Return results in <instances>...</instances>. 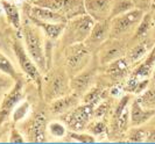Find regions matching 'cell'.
Masks as SVG:
<instances>
[{
  "instance_id": "cell-9",
  "label": "cell",
  "mask_w": 155,
  "mask_h": 144,
  "mask_svg": "<svg viewBox=\"0 0 155 144\" xmlns=\"http://www.w3.org/2000/svg\"><path fill=\"white\" fill-rule=\"evenodd\" d=\"M130 114H131V126L132 127H140L145 124L147 121H149L155 115V109H146L141 106L137 100H134L130 108Z\"/></svg>"
},
{
  "instance_id": "cell-11",
  "label": "cell",
  "mask_w": 155,
  "mask_h": 144,
  "mask_svg": "<svg viewBox=\"0 0 155 144\" xmlns=\"http://www.w3.org/2000/svg\"><path fill=\"white\" fill-rule=\"evenodd\" d=\"M110 33H111L110 19L109 20H103V21H96L89 37L86 38V41L92 43L93 46H101L110 37Z\"/></svg>"
},
{
  "instance_id": "cell-33",
  "label": "cell",
  "mask_w": 155,
  "mask_h": 144,
  "mask_svg": "<svg viewBox=\"0 0 155 144\" xmlns=\"http://www.w3.org/2000/svg\"><path fill=\"white\" fill-rule=\"evenodd\" d=\"M152 82L155 84V65L153 68V72H152Z\"/></svg>"
},
{
  "instance_id": "cell-7",
  "label": "cell",
  "mask_w": 155,
  "mask_h": 144,
  "mask_svg": "<svg viewBox=\"0 0 155 144\" xmlns=\"http://www.w3.org/2000/svg\"><path fill=\"white\" fill-rule=\"evenodd\" d=\"M23 95V85L21 82H18L14 88L9 92L5 100L2 101V105L0 107V124L7 119V116L14 110L15 106L20 102Z\"/></svg>"
},
{
  "instance_id": "cell-27",
  "label": "cell",
  "mask_w": 155,
  "mask_h": 144,
  "mask_svg": "<svg viewBox=\"0 0 155 144\" xmlns=\"http://www.w3.org/2000/svg\"><path fill=\"white\" fill-rule=\"evenodd\" d=\"M28 109H29V104L28 102H22L21 105H19L18 108H15L14 112H13V120L15 122L22 120L28 113Z\"/></svg>"
},
{
  "instance_id": "cell-30",
  "label": "cell",
  "mask_w": 155,
  "mask_h": 144,
  "mask_svg": "<svg viewBox=\"0 0 155 144\" xmlns=\"http://www.w3.org/2000/svg\"><path fill=\"white\" fill-rule=\"evenodd\" d=\"M105 126H104V123L103 122H97V123H94V126L92 127L91 129V133L94 134V135H101L103 133H105Z\"/></svg>"
},
{
  "instance_id": "cell-17",
  "label": "cell",
  "mask_w": 155,
  "mask_h": 144,
  "mask_svg": "<svg viewBox=\"0 0 155 144\" xmlns=\"http://www.w3.org/2000/svg\"><path fill=\"white\" fill-rule=\"evenodd\" d=\"M45 130H46L45 119L41 115H38L34 119V122H33L31 129H29V137L31 138V141H34V142H45L46 141Z\"/></svg>"
},
{
  "instance_id": "cell-22",
  "label": "cell",
  "mask_w": 155,
  "mask_h": 144,
  "mask_svg": "<svg viewBox=\"0 0 155 144\" xmlns=\"http://www.w3.org/2000/svg\"><path fill=\"white\" fill-rule=\"evenodd\" d=\"M138 101L146 109H155V87L147 88L145 92H142L138 98Z\"/></svg>"
},
{
  "instance_id": "cell-29",
  "label": "cell",
  "mask_w": 155,
  "mask_h": 144,
  "mask_svg": "<svg viewBox=\"0 0 155 144\" xmlns=\"http://www.w3.org/2000/svg\"><path fill=\"white\" fill-rule=\"evenodd\" d=\"M9 142H11V143H23L25 139H23L22 136L16 131L15 129H12L11 136H9Z\"/></svg>"
},
{
  "instance_id": "cell-5",
  "label": "cell",
  "mask_w": 155,
  "mask_h": 144,
  "mask_svg": "<svg viewBox=\"0 0 155 144\" xmlns=\"http://www.w3.org/2000/svg\"><path fill=\"white\" fill-rule=\"evenodd\" d=\"M85 12L96 21L109 20L113 0H83Z\"/></svg>"
},
{
  "instance_id": "cell-32",
  "label": "cell",
  "mask_w": 155,
  "mask_h": 144,
  "mask_svg": "<svg viewBox=\"0 0 155 144\" xmlns=\"http://www.w3.org/2000/svg\"><path fill=\"white\" fill-rule=\"evenodd\" d=\"M146 142H150V143H155V129L148 130L147 135H146Z\"/></svg>"
},
{
  "instance_id": "cell-24",
  "label": "cell",
  "mask_w": 155,
  "mask_h": 144,
  "mask_svg": "<svg viewBox=\"0 0 155 144\" xmlns=\"http://www.w3.org/2000/svg\"><path fill=\"white\" fill-rule=\"evenodd\" d=\"M0 71L6 73V75H9L11 77H14L16 76L15 75V69L13 66L12 62L8 59L7 57L5 55L0 53Z\"/></svg>"
},
{
  "instance_id": "cell-3",
  "label": "cell",
  "mask_w": 155,
  "mask_h": 144,
  "mask_svg": "<svg viewBox=\"0 0 155 144\" xmlns=\"http://www.w3.org/2000/svg\"><path fill=\"white\" fill-rule=\"evenodd\" d=\"M143 15L145 13L142 9L133 8L124 14H120V15L110 19V26H111L110 36L120 37L121 35L137 28Z\"/></svg>"
},
{
  "instance_id": "cell-12",
  "label": "cell",
  "mask_w": 155,
  "mask_h": 144,
  "mask_svg": "<svg viewBox=\"0 0 155 144\" xmlns=\"http://www.w3.org/2000/svg\"><path fill=\"white\" fill-rule=\"evenodd\" d=\"M31 18L34 20H39L43 22H51V23H65L67 19L65 15H63L61 13L54 12L51 9L48 8L39 7L35 6L31 8Z\"/></svg>"
},
{
  "instance_id": "cell-1",
  "label": "cell",
  "mask_w": 155,
  "mask_h": 144,
  "mask_svg": "<svg viewBox=\"0 0 155 144\" xmlns=\"http://www.w3.org/2000/svg\"><path fill=\"white\" fill-rule=\"evenodd\" d=\"M96 20L89 14L74 16L64 28V42L68 46H74L86 41L92 30Z\"/></svg>"
},
{
  "instance_id": "cell-26",
  "label": "cell",
  "mask_w": 155,
  "mask_h": 144,
  "mask_svg": "<svg viewBox=\"0 0 155 144\" xmlns=\"http://www.w3.org/2000/svg\"><path fill=\"white\" fill-rule=\"evenodd\" d=\"M146 135H147V131L142 129H135V127H133L128 135V141L130 142H146Z\"/></svg>"
},
{
  "instance_id": "cell-28",
  "label": "cell",
  "mask_w": 155,
  "mask_h": 144,
  "mask_svg": "<svg viewBox=\"0 0 155 144\" xmlns=\"http://www.w3.org/2000/svg\"><path fill=\"white\" fill-rule=\"evenodd\" d=\"M69 137L72 138L74 141H77L81 143H94L96 138L92 135H87V134H77V133H69Z\"/></svg>"
},
{
  "instance_id": "cell-8",
  "label": "cell",
  "mask_w": 155,
  "mask_h": 144,
  "mask_svg": "<svg viewBox=\"0 0 155 144\" xmlns=\"http://www.w3.org/2000/svg\"><path fill=\"white\" fill-rule=\"evenodd\" d=\"M34 5L39 7L48 8L63 15H72L74 7H76V0H34Z\"/></svg>"
},
{
  "instance_id": "cell-13",
  "label": "cell",
  "mask_w": 155,
  "mask_h": 144,
  "mask_svg": "<svg viewBox=\"0 0 155 144\" xmlns=\"http://www.w3.org/2000/svg\"><path fill=\"white\" fill-rule=\"evenodd\" d=\"M92 80L93 72H91V71L79 72L77 75H75L74 78L71 79L70 86L74 91L76 92V94H83L90 88Z\"/></svg>"
},
{
  "instance_id": "cell-20",
  "label": "cell",
  "mask_w": 155,
  "mask_h": 144,
  "mask_svg": "<svg viewBox=\"0 0 155 144\" xmlns=\"http://www.w3.org/2000/svg\"><path fill=\"white\" fill-rule=\"evenodd\" d=\"M133 8H135V4L133 0H113L110 19L120 15V14H124Z\"/></svg>"
},
{
  "instance_id": "cell-10",
  "label": "cell",
  "mask_w": 155,
  "mask_h": 144,
  "mask_svg": "<svg viewBox=\"0 0 155 144\" xmlns=\"http://www.w3.org/2000/svg\"><path fill=\"white\" fill-rule=\"evenodd\" d=\"M89 61H90V53H87L85 48H79L68 59V64H67L68 71L75 76L83 71V69L87 65Z\"/></svg>"
},
{
  "instance_id": "cell-2",
  "label": "cell",
  "mask_w": 155,
  "mask_h": 144,
  "mask_svg": "<svg viewBox=\"0 0 155 144\" xmlns=\"http://www.w3.org/2000/svg\"><path fill=\"white\" fill-rule=\"evenodd\" d=\"M23 38L27 46V53L31 57V59L35 62L41 72L47 71L46 65V55L43 49V41L41 37L38 28L35 29L33 26H25L23 27Z\"/></svg>"
},
{
  "instance_id": "cell-19",
  "label": "cell",
  "mask_w": 155,
  "mask_h": 144,
  "mask_svg": "<svg viewBox=\"0 0 155 144\" xmlns=\"http://www.w3.org/2000/svg\"><path fill=\"white\" fill-rule=\"evenodd\" d=\"M148 51V44L147 42H140L135 46H133L132 49L127 53L126 55V61L128 62V64H132L135 62L140 61Z\"/></svg>"
},
{
  "instance_id": "cell-31",
  "label": "cell",
  "mask_w": 155,
  "mask_h": 144,
  "mask_svg": "<svg viewBox=\"0 0 155 144\" xmlns=\"http://www.w3.org/2000/svg\"><path fill=\"white\" fill-rule=\"evenodd\" d=\"M106 109H107V105H106V104H101V106L94 110V115H96L97 117H101V116H103L104 114L106 113Z\"/></svg>"
},
{
  "instance_id": "cell-25",
  "label": "cell",
  "mask_w": 155,
  "mask_h": 144,
  "mask_svg": "<svg viewBox=\"0 0 155 144\" xmlns=\"http://www.w3.org/2000/svg\"><path fill=\"white\" fill-rule=\"evenodd\" d=\"M48 130L50 133L51 136L56 137V138H62L65 136V127L63 126L62 123L60 122H51L49 126H48Z\"/></svg>"
},
{
  "instance_id": "cell-23",
  "label": "cell",
  "mask_w": 155,
  "mask_h": 144,
  "mask_svg": "<svg viewBox=\"0 0 155 144\" xmlns=\"http://www.w3.org/2000/svg\"><path fill=\"white\" fill-rule=\"evenodd\" d=\"M153 27V19H152V15L150 14H145L142 16L141 21L139 22L137 29H135V33H134V38H139V37H143L146 34H147L149 29Z\"/></svg>"
},
{
  "instance_id": "cell-18",
  "label": "cell",
  "mask_w": 155,
  "mask_h": 144,
  "mask_svg": "<svg viewBox=\"0 0 155 144\" xmlns=\"http://www.w3.org/2000/svg\"><path fill=\"white\" fill-rule=\"evenodd\" d=\"M76 101H77L76 97H62V98L54 100L50 109L54 114H62L75 106Z\"/></svg>"
},
{
  "instance_id": "cell-16",
  "label": "cell",
  "mask_w": 155,
  "mask_h": 144,
  "mask_svg": "<svg viewBox=\"0 0 155 144\" xmlns=\"http://www.w3.org/2000/svg\"><path fill=\"white\" fill-rule=\"evenodd\" d=\"M34 20V19H33ZM36 26L40 27L42 30L46 33V35L50 38H58L62 33L64 31L65 28V23H51V22H43V21H39V20H34Z\"/></svg>"
},
{
  "instance_id": "cell-6",
  "label": "cell",
  "mask_w": 155,
  "mask_h": 144,
  "mask_svg": "<svg viewBox=\"0 0 155 144\" xmlns=\"http://www.w3.org/2000/svg\"><path fill=\"white\" fill-rule=\"evenodd\" d=\"M92 114V105L79 107V108L68 114L65 122L71 130H82V129L85 128L87 122L90 121Z\"/></svg>"
},
{
  "instance_id": "cell-15",
  "label": "cell",
  "mask_w": 155,
  "mask_h": 144,
  "mask_svg": "<svg viewBox=\"0 0 155 144\" xmlns=\"http://www.w3.org/2000/svg\"><path fill=\"white\" fill-rule=\"evenodd\" d=\"M124 53V46L120 44V42H112L103 49V53H101V62L104 64H109L121 58Z\"/></svg>"
},
{
  "instance_id": "cell-21",
  "label": "cell",
  "mask_w": 155,
  "mask_h": 144,
  "mask_svg": "<svg viewBox=\"0 0 155 144\" xmlns=\"http://www.w3.org/2000/svg\"><path fill=\"white\" fill-rule=\"evenodd\" d=\"M1 5L4 7V11L7 15L9 22L15 28H20V15H19V11H18L16 6H14L11 2H7V1H1Z\"/></svg>"
},
{
  "instance_id": "cell-4",
  "label": "cell",
  "mask_w": 155,
  "mask_h": 144,
  "mask_svg": "<svg viewBox=\"0 0 155 144\" xmlns=\"http://www.w3.org/2000/svg\"><path fill=\"white\" fill-rule=\"evenodd\" d=\"M13 49H14V53L16 55V58L19 61L20 68L22 69L23 72L28 77H31L34 82H36L39 85H41V71L38 68V65L35 64V62L31 59V56L27 55L22 44L18 41L14 43Z\"/></svg>"
},
{
  "instance_id": "cell-14",
  "label": "cell",
  "mask_w": 155,
  "mask_h": 144,
  "mask_svg": "<svg viewBox=\"0 0 155 144\" xmlns=\"http://www.w3.org/2000/svg\"><path fill=\"white\" fill-rule=\"evenodd\" d=\"M67 77L62 73H57L54 76L48 84V98L55 99L58 97H62L63 92L67 91L68 86H67Z\"/></svg>"
}]
</instances>
